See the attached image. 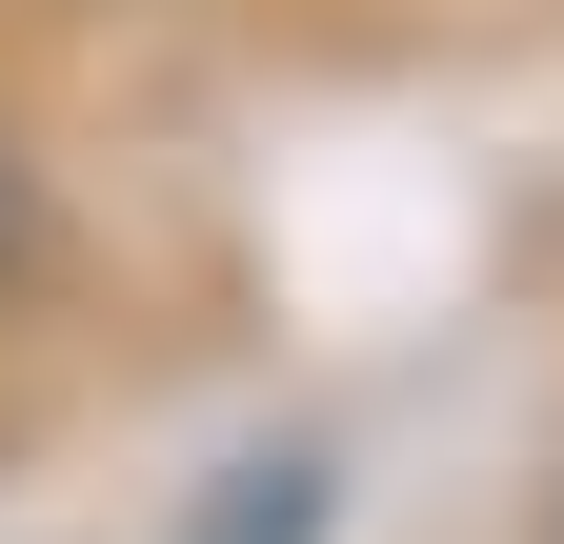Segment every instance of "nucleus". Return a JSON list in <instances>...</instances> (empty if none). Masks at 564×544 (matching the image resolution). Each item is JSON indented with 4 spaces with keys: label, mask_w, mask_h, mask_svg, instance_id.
<instances>
[{
    "label": "nucleus",
    "mask_w": 564,
    "mask_h": 544,
    "mask_svg": "<svg viewBox=\"0 0 564 544\" xmlns=\"http://www.w3.org/2000/svg\"><path fill=\"white\" fill-rule=\"evenodd\" d=\"M21 262H41V162L0 142V283H21Z\"/></svg>",
    "instance_id": "1"
},
{
    "label": "nucleus",
    "mask_w": 564,
    "mask_h": 544,
    "mask_svg": "<svg viewBox=\"0 0 564 544\" xmlns=\"http://www.w3.org/2000/svg\"><path fill=\"white\" fill-rule=\"evenodd\" d=\"M544 544H564V444H544Z\"/></svg>",
    "instance_id": "2"
}]
</instances>
